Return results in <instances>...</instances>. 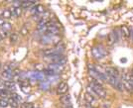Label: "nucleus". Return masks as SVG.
I'll return each instance as SVG.
<instances>
[{"label":"nucleus","mask_w":133,"mask_h":108,"mask_svg":"<svg viewBox=\"0 0 133 108\" xmlns=\"http://www.w3.org/2000/svg\"><path fill=\"white\" fill-rule=\"evenodd\" d=\"M91 54H92V56H94V59H96V60H101L102 57H104L106 56L105 50H104V48L101 47V46H97V47L92 48Z\"/></svg>","instance_id":"nucleus-1"},{"label":"nucleus","mask_w":133,"mask_h":108,"mask_svg":"<svg viewBox=\"0 0 133 108\" xmlns=\"http://www.w3.org/2000/svg\"><path fill=\"white\" fill-rule=\"evenodd\" d=\"M90 87L94 89L96 96L100 97V98H105L106 97V91L102 87V84H100V83H90Z\"/></svg>","instance_id":"nucleus-2"},{"label":"nucleus","mask_w":133,"mask_h":108,"mask_svg":"<svg viewBox=\"0 0 133 108\" xmlns=\"http://www.w3.org/2000/svg\"><path fill=\"white\" fill-rule=\"evenodd\" d=\"M104 74H105L108 77H113V78H118V76H119L118 70L114 68H106L105 69H104Z\"/></svg>","instance_id":"nucleus-3"},{"label":"nucleus","mask_w":133,"mask_h":108,"mask_svg":"<svg viewBox=\"0 0 133 108\" xmlns=\"http://www.w3.org/2000/svg\"><path fill=\"white\" fill-rule=\"evenodd\" d=\"M51 63L54 64H65L66 63V59L62 55L60 56H55V57H51Z\"/></svg>","instance_id":"nucleus-4"},{"label":"nucleus","mask_w":133,"mask_h":108,"mask_svg":"<svg viewBox=\"0 0 133 108\" xmlns=\"http://www.w3.org/2000/svg\"><path fill=\"white\" fill-rule=\"evenodd\" d=\"M66 91H68V84L65 81L60 82L58 87H57V93L60 94V95H64L66 93Z\"/></svg>","instance_id":"nucleus-5"},{"label":"nucleus","mask_w":133,"mask_h":108,"mask_svg":"<svg viewBox=\"0 0 133 108\" xmlns=\"http://www.w3.org/2000/svg\"><path fill=\"white\" fill-rule=\"evenodd\" d=\"M58 33H59V29H58V27H56L54 24L50 27H48L46 30V34L49 35V36H55Z\"/></svg>","instance_id":"nucleus-6"},{"label":"nucleus","mask_w":133,"mask_h":108,"mask_svg":"<svg viewBox=\"0 0 133 108\" xmlns=\"http://www.w3.org/2000/svg\"><path fill=\"white\" fill-rule=\"evenodd\" d=\"M84 99H85V101H87L88 104H89V105H94L95 102H96V99L94 98V95L89 94V92H87V93L84 94Z\"/></svg>","instance_id":"nucleus-7"},{"label":"nucleus","mask_w":133,"mask_h":108,"mask_svg":"<svg viewBox=\"0 0 133 108\" xmlns=\"http://www.w3.org/2000/svg\"><path fill=\"white\" fill-rule=\"evenodd\" d=\"M49 68L53 69L56 73V74H59V73H62L64 70V67L63 66H61V64H54V63H51L50 66H49Z\"/></svg>","instance_id":"nucleus-8"},{"label":"nucleus","mask_w":133,"mask_h":108,"mask_svg":"<svg viewBox=\"0 0 133 108\" xmlns=\"http://www.w3.org/2000/svg\"><path fill=\"white\" fill-rule=\"evenodd\" d=\"M3 84H4L6 89H9V90H15V82H14V81H12V80H8V81H6V80H4V81H3Z\"/></svg>","instance_id":"nucleus-9"},{"label":"nucleus","mask_w":133,"mask_h":108,"mask_svg":"<svg viewBox=\"0 0 133 108\" xmlns=\"http://www.w3.org/2000/svg\"><path fill=\"white\" fill-rule=\"evenodd\" d=\"M116 41H117V35L110 33V34L107 36V44L109 46H112Z\"/></svg>","instance_id":"nucleus-10"},{"label":"nucleus","mask_w":133,"mask_h":108,"mask_svg":"<svg viewBox=\"0 0 133 108\" xmlns=\"http://www.w3.org/2000/svg\"><path fill=\"white\" fill-rule=\"evenodd\" d=\"M60 101L61 103H63L64 105H66V106H71V98L69 95H63L61 97V99H60Z\"/></svg>","instance_id":"nucleus-11"},{"label":"nucleus","mask_w":133,"mask_h":108,"mask_svg":"<svg viewBox=\"0 0 133 108\" xmlns=\"http://www.w3.org/2000/svg\"><path fill=\"white\" fill-rule=\"evenodd\" d=\"M1 76L6 80V81H8V80H11L13 78V76H14V74L13 73H6V71H3L2 74H1Z\"/></svg>","instance_id":"nucleus-12"},{"label":"nucleus","mask_w":133,"mask_h":108,"mask_svg":"<svg viewBox=\"0 0 133 108\" xmlns=\"http://www.w3.org/2000/svg\"><path fill=\"white\" fill-rule=\"evenodd\" d=\"M121 32H122V35H124V37H126V38H129V37L131 36L130 29L128 28V27H126V26H122Z\"/></svg>","instance_id":"nucleus-13"},{"label":"nucleus","mask_w":133,"mask_h":108,"mask_svg":"<svg viewBox=\"0 0 133 108\" xmlns=\"http://www.w3.org/2000/svg\"><path fill=\"white\" fill-rule=\"evenodd\" d=\"M11 13H12V15H14V16H16V17H19V16L22 15V8H21V7L14 8L11 11Z\"/></svg>","instance_id":"nucleus-14"},{"label":"nucleus","mask_w":133,"mask_h":108,"mask_svg":"<svg viewBox=\"0 0 133 108\" xmlns=\"http://www.w3.org/2000/svg\"><path fill=\"white\" fill-rule=\"evenodd\" d=\"M43 74L45 75H49V76H53V75H55L56 73L53 70V69H51V68H44V70H43Z\"/></svg>","instance_id":"nucleus-15"},{"label":"nucleus","mask_w":133,"mask_h":108,"mask_svg":"<svg viewBox=\"0 0 133 108\" xmlns=\"http://www.w3.org/2000/svg\"><path fill=\"white\" fill-rule=\"evenodd\" d=\"M10 97L11 98H13L15 101H17V102H19V101H21L22 100V97L20 96L18 93H16V92H12L11 94H10Z\"/></svg>","instance_id":"nucleus-16"},{"label":"nucleus","mask_w":133,"mask_h":108,"mask_svg":"<svg viewBox=\"0 0 133 108\" xmlns=\"http://www.w3.org/2000/svg\"><path fill=\"white\" fill-rule=\"evenodd\" d=\"M34 3H35V1H21V7L22 8H28Z\"/></svg>","instance_id":"nucleus-17"},{"label":"nucleus","mask_w":133,"mask_h":108,"mask_svg":"<svg viewBox=\"0 0 133 108\" xmlns=\"http://www.w3.org/2000/svg\"><path fill=\"white\" fill-rule=\"evenodd\" d=\"M12 16V13H11V10H9V9H6L4 11L2 12V17L5 18V19H8V18H10Z\"/></svg>","instance_id":"nucleus-18"},{"label":"nucleus","mask_w":133,"mask_h":108,"mask_svg":"<svg viewBox=\"0 0 133 108\" xmlns=\"http://www.w3.org/2000/svg\"><path fill=\"white\" fill-rule=\"evenodd\" d=\"M9 39H10V43H15L17 40H18V34L17 33H11L10 36H9Z\"/></svg>","instance_id":"nucleus-19"},{"label":"nucleus","mask_w":133,"mask_h":108,"mask_svg":"<svg viewBox=\"0 0 133 108\" xmlns=\"http://www.w3.org/2000/svg\"><path fill=\"white\" fill-rule=\"evenodd\" d=\"M10 34L8 33V31H5V30H0V37H1V39H6L7 37H9Z\"/></svg>","instance_id":"nucleus-20"},{"label":"nucleus","mask_w":133,"mask_h":108,"mask_svg":"<svg viewBox=\"0 0 133 108\" xmlns=\"http://www.w3.org/2000/svg\"><path fill=\"white\" fill-rule=\"evenodd\" d=\"M2 30H5V31H8V30H11L12 29V25L10 24V23H8V22H5L2 26Z\"/></svg>","instance_id":"nucleus-21"},{"label":"nucleus","mask_w":133,"mask_h":108,"mask_svg":"<svg viewBox=\"0 0 133 108\" xmlns=\"http://www.w3.org/2000/svg\"><path fill=\"white\" fill-rule=\"evenodd\" d=\"M9 105V103H8V100L5 99V98H1L0 99V106L1 107H7Z\"/></svg>","instance_id":"nucleus-22"},{"label":"nucleus","mask_w":133,"mask_h":108,"mask_svg":"<svg viewBox=\"0 0 133 108\" xmlns=\"http://www.w3.org/2000/svg\"><path fill=\"white\" fill-rule=\"evenodd\" d=\"M8 103H9V104H10V105H11L13 108H17V107H18V102H17V101H15V100H14L13 98H11V97L9 98V100H8Z\"/></svg>","instance_id":"nucleus-23"},{"label":"nucleus","mask_w":133,"mask_h":108,"mask_svg":"<svg viewBox=\"0 0 133 108\" xmlns=\"http://www.w3.org/2000/svg\"><path fill=\"white\" fill-rule=\"evenodd\" d=\"M21 108H34V104L32 102H24L21 105Z\"/></svg>","instance_id":"nucleus-24"},{"label":"nucleus","mask_w":133,"mask_h":108,"mask_svg":"<svg viewBox=\"0 0 133 108\" xmlns=\"http://www.w3.org/2000/svg\"><path fill=\"white\" fill-rule=\"evenodd\" d=\"M20 34L22 35V36H26V35L29 34V30L27 29V27H22L21 28V30H20Z\"/></svg>","instance_id":"nucleus-25"},{"label":"nucleus","mask_w":133,"mask_h":108,"mask_svg":"<svg viewBox=\"0 0 133 108\" xmlns=\"http://www.w3.org/2000/svg\"><path fill=\"white\" fill-rule=\"evenodd\" d=\"M35 69H36L37 71L41 73V71L44 70V67H43V64H41V63H37V64L35 66Z\"/></svg>","instance_id":"nucleus-26"},{"label":"nucleus","mask_w":133,"mask_h":108,"mask_svg":"<svg viewBox=\"0 0 133 108\" xmlns=\"http://www.w3.org/2000/svg\"><path fill=\"white\" fill-rule=\"evenodd\" d=\"M40 87H41V88H43V89H47V88L49 87V83H48V82H46V81H44V82H43V81H41V82H40Z\"/></svg>","instance_id":"nucleus-27"},{"label":"nucleus","mask_w":133,"mask_h":108,"mask_svg":"<svg viewBox=\"0 0 133 108\" xmlns=\"http://www.w3.org/2000/svg\"><path fill=\"white\" fill-rule=\"evenodd\" d=\"M36 10H37V13H44V7L42 5H37Z\"/></svg>","instance_id":"nucleus-28"},{"label":"nucleus","mask_w":133,"mask_h":108,"mask_svg":"<svg viewBox=\"0 0 133 108\" xmlns=\"http://www.w3.org/2000/svg\"><path fill=\"white\" fill-rule=\"evenodd\" d=\"M21 89H22L23 92H25V93H29V92H30V87H29V86H21Z\"/></svg>","instance_id":"nucleus-29"},{"label":"nucleus","mask_w":133,"mask_h":108,"mask_svg":"<svg viewBox=\"0 0 133 108\" xmlns=\"http://www.w3.org/2000/svg\"><path fill=\"white\" fill-rule=\"evenodd\" d=\"M7 95V91L6 90H0V96H6Z\"/></svg>","instance_id":"nucleus-30"},{"label":"nucleus","mask_w":133,"mask_h":108,"mask_svg":"<svg viewBox=\"0 0 133 108\" xmlns=\"http://www.w3.org/2000/svg\"><path fill=\"white\" fill-rule=\"evenodd\" d=\"M109 105H110L109 103H103V104H102L103 108H110V106H109Z\"/></svg>","instance_id":"nucleus-31"},{"label":"nucleus","mask_w":133,"mask_h":108,"mask_svg":"<svg viewBox=\"0 0 133 108\" xmlns=\"http://www.w3.org/2000/svg\"><path fill=\"white\" fill-rule=\"evenodd\" d=\"M4 23H5L4 19H3V18H0V26H2V25H3Z\"/></svg>","instance_id":"nucleus-32"},{"label":"nucleus","mask_w":133,"mask_h":108,"mask_svg":"<svg viewBox=\"0 0 133 108\" xmlns=\"http://www.w3.org/2000/svg\"><path fill=\"white\" fill-rule=\"evenodd\" d=\"M85 108H94L92 105H89V104H87V106H85Z\"/></svg>","instance_id":"nucleus-33"},{"label":"nucleus","mask_w":133,"mask_h":108,"mask_svg":"<svg viewBox=\"0 0 133 108\" xmlns=\"http://www.w3.org/2000/svg\"><path fill=\"white\" fill-rule=\"evenodd\" d=\"M1 67H2V63H0V68H1Z\"/></svg>","instance_id":"nucleus-34"},{"label":"nucleus","mask_w":133,"mask_h":108,"mask_svg":"<svg viewBox=\"0 0 133 108\" xmlns=\"http://www.w3.org/2000/svg\"><path fill=\"white\" fill-rule=\"evenodd\" d=\"M131 75H133V69H132V73H131Z\"/></svg>","instance_id":"nucleus-35"},{"label":"nucleus","mask_w":133,"mask_h":108,"mask_svg":"<svg viewBox=\"0 0 133 108\" xmlns=\"http://www.w3.org/2000/svg\"><path fill=\"white\" fill-rule=\"evenodd\" d=\"M1 40H2V39H1V37H0V41H1Z\"/></svg>","instance_id":"nucleus-36"},{"label":"nucleus","mask_w":133,"mask_h":108,"mask_svg":"<svg viewBox=\"0 0 133 108\" xmlns=\"http://www.w3.org/2000/svg\"><path fill=\"white\" fill-rule=\"evenodd\" d=\"M0 82H1V78H0Z\"/></svg>","instance_id":"nucleus-37"}]
</instances>
